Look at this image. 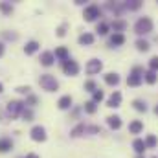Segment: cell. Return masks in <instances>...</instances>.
Segmentation results:
<instances>
[{
    "instance_id": "1",
    "label": "cell",
    "mask_w": 158,
    "mask_h": 158,
    "mask_svg": "<svg viewBox=\"0 0 158 158\" xmlns=\"http://www.w3.org/2000/svg\"><path fill=\"white\" fill-rule=\"evenodd\" d=\"M134 31H136L138 35H147V33H151V31H153V20H151L149 17L138 19V22L134 24Z\"/></svg>"
},
{
    "instance_id": "2",
    "label": "cell",
    "mask_w": 158,
    "mask_h": 158,
    "mask_svg": "<svg viewBox=\"0 0 158 158\" xmlns=\"http://www.w3.org/2000/svg\"><path fill=\"white\" fill-rule=\"evenodd\" d=\"M39 85L44 88V90H48V92H55V90L59 88V83H57V79L53 77V76H50V74H44V76H40V77H39Z\"/></svg>"
},
{
    "instance_id": "3",
    "label": "cell",
    "mask_w": 158,
    "mask_h": 158,
    "mask_svg": "<svg viewBox=\"0 0 158 158\" xmlns=\"http://www.w3.org/2000/svg\"><path fill=\"white\" fill-rule=\"evenodd\" d=\"M22 110H24V103L22 101H9L7 103V114L11 118H17L19 112H22Z\"/></svg>"
},
{
    "instance_id": "4",
    "label": "cell",
    "mask_w": 158,
    "mask_h": 158,
    "mask_svg": "<svg viewBox=\"0 0 158 158\" xmlns=\"http://www.w3.org/2000/svg\"><path fill=\"white\" fill-rule=\"evenodd\" d=\"M63 70H64V74H68V76H77L79 64L76 61H72V59H66V61H63Z\"/></svg>"
},
{
    "instance_id": "5",
    "label": "cell",
    "mask_w": 158,
    "mask_h": 158,
    "mask_svg": "<svg viewBox=\"0 0 158 158\" xmlns=\"http://www.w3.org/2000/svg\"><path fill=\"white\" fill-rule=\"evenodd\" d=\"M101 68H103V63H101L99 59H90V61L86 63V74H90V76L99 74Z\"/></svg>"
},
{
    "instance_id": "6",
    "label": "cell",
    "mask_w": 158,
    "mask_h": 158,
    "mask_svg": "<svg viewBox=\"0 0 158 158\" xmlns=\"http://www.w3.org/2000/svg\"><path fill=\"white\" fill-rule=\"evenodd\" d=\"M99 7L96 6V4H92V6H88L86 9H85V20H88V22H92V20H96L98 17H99Z\"/></svg>"
},
{
    "instance_id": "7",
    "label": "cell",
    "mask_w": 158,
    "mask_h": 158,
    "mask_svg": "<svg viewBox=\"0 0 158 158\" xmlns=\"http://www.w3.org/2000/svg\"><path fill=\"white\" fill-rule=\"evenodd\" d=\"M30 134H31V140H35V142H44V140H46V131H44V127H40V125H35Z\"/></svg>"
},
{
    "instance_id": "8",
    "label": "cell",
    "mask_w": 158,
    "mask_h": 158,
    "mask_svg": "<svg viewBox=\"0 0 158 158\" xmlns=\"http://www.w3.org/2000/svg\"><path fill=\"white\" fill-rule=\"evenodd\" d=\"M53 59H55V55H53L52 52H44V53L40 55V64H44V66H52V64H53Z\"/></svg>"
},
{
    "instance_id": "9",
    "label": "cell",
    "mask_w": 158,
    "mask_h": 158,
    "mask_svg": "<svg viewBox=\"0 0 158 158\" xmlns=\"http://www.w3.org/2000/svg\"><path fill=\"white\" fill-rule=\"evenodd\" d=\"M119 103H121V94H119V92H114V94L109 98V101H107V107H112V109H116V107H119Z\"/></svg>"
},
{
    "instance_id": "10",
    "label": "cell",
    "mask_w": 158,
    "mask_h": 158,
    "mask_svg": "<svg viewBox=\"0 0 158 158\" xmlns=\"http://www.w3.org/2000/svg\"><path fill=\"white\" fill-rule=\"evenodd\" d=\"M132 147H134V151H136L140 156H142V155H143V151L147 149V147H145V142H143V140H140V138L132 142Z\"/></svg>"
},
{
    "instance_id": "11",
    "label": "cell",
    "mask_w": 158,
    "mask_h": 158,
    "mask_svg": "<svg viewBox=\"0 0 158 158\" xmlns=\"http://www.w3.org/2000/svg\"><path fill=\"white\" fill-rule=\"evenodd\" d=\"M140 83H142V76H140V74H134V72H132V74L127 77V85H129V86H138Z\"/></svg>"
},
{
    "instance_id": "12",
    "label": "cell",
    "mask_w": 158,
    "mask_h": 158,
    "mask_svg": "<svg viewBox=\"0 0 158 158\" xmlns=\"http://www.w3.org/2000/svg\"><path fill=\"white\" fill-rule=\"evenodd\" d=\"M37 50H39V42H37V40H30V42H28V44L24 46V52H26L28 55H31V53H35Z\"/></svg>"
},
{
    "instance_id": "13",
    "label": "cell",
    "mask_w": 158,
    "mask_h": 158,
    "mask_svg": "<svg viewBox=\"0 0 158 158\" xmlns=\"http://www.w3.org/2000/svg\"><path fill=\"white\" fill-rule=\"evenodd\" d=\"M142 129H143V123H142L140 119H134V121L129 125V131H131L132 134H138V132H142Z\"/></svg>"
},
{
    "instance_id": "14",
    "label": "cell",
    "mask_w": 158,
    "mask_h": 158,
    "mask_svg": "<svg viewBox=\"0 0 158 158\" xmlns=\"http://www.w3.org/2000/svg\"><path fill=\"white\" fill-rule=\"evenodd\" d=\"M9 149H13V142L9 138H0V153H6Z\"/></svg>"
},
{
    "instance_id": "15",
    "label": "cell",
    "mask_w": 158,
    "mask_h": 158,
    "mask_svg": "<svg viewBox=\"0 0 158 158\" xmlns=\"http://www.w3.org/2000/svg\"><path fill=\"white\" fill-rule=\"evenodd\" d=\"M105 83H107V85H110V86H116V85L119 83V76L110 72V74H107V76H105Z\"/></svg>"
},
{
    "instance_id": "16",
    "label": "cell",
    "mask_w": 158,
    "mask_h": 158,
    "mask_svg": "<svg viewBox=\"0 0 158 158\" xmlns=\"http://www.w3.org/2000/svg\"><path fill=\"white\" fill-rule=\"evenodd\" d=\"M59 109H63V110H66V109H70V105H72V98L70 96H63L61 99H59Z\"/></svg>"
},
{
    "instance_id": "17",
    "label": "cell",
    "mask_w": 158,
    "mask_h": 158,
    "mask_svg": "<svg viewBox=\"0 0 158 158\" xmlns=\"http://www.w3.org/2000/svg\"><path fill=\"white\" fill-rule=\"evenodd\" d=\"M123 42H125L123 33H114V35L110 37V44H112V46H121Z\"/></svg>"
},
{
    "instance_id": "18",
    "label": "cell",
    "mask_w": 158,
    "mask_h": 158,
    "mask_svg": "<svg viewBox=\"0 0 158 158\" xmlns=\"http://www.w3.org/2000/svg\"><path fill=\"white\" fill-rule=\"evenodd\" d=\"M107 121H109V125H110L112 129H116V131L121 127V118H119V116H109Z\"/></svg>"
},
{
    "instance_id": "19",
    "label": "cell",
    "mask_w": 158,
    "mask_h": 158,
    "mask_svg": "<svg viewBox=\"0 0 158 158\" xmlns=\"http://www.w3.org/2000/svg\"><path fill=\"white\" fill-rule=\"evenodd\" d=\"M55 57H59L61 61H66V59H68V50H66L64 46L57 48V50H55Z\"/></svg>"
},
{
    "instance_id": "20",
    "label": "cell",
    "mask_w": 158,
    "mask_h": 158,
    "mask_svg": "<svg viewBox=\"0 0 158 158\" xmlns=\"http://www.w3.org/2000/svg\"><path fill=\"white\" fill-rule=\"evenodd\" d=\"M125 28H127V22H125V20H114V22H112V30H114L116 33L123 31Z\"/></svg>"
},
{
    "instance_id": "21",
    "label": "cell",
    "mask_w": 158,
    "mask_h": 158,
    "mask_svg": "<svg viewBox=\"0 0 158 158\" xmlns=\"http://www.w3.org/2000/svg\"><path fill=\"white\" fill-rule=\"evenodd\" d=\"M94 42V35L92 33H83L79 35V44H92Z\"/></svg>"
},
{
    "instance_id": "22",
    "label": "cell",
    "mask_w": 158,
    "mask_h": 158,
    "mask_svg": "<svg viewBox=\"0 0 158 158\" xmlns=\"http://www.w3.org/2000/svg\"><path fill=\"white\" fill-rule=\"evenodd\" d=\"M143 76H145V81H147L149 85H155V83H156V79H158L156 72H153V70H149V72H145Z\"/></svg>"
},
{
    "instance_id": "23",
    "label": "cell",
    "mask_w": 158,
    "mask_h": 158,
    "mask_svg": "<svg viewBox=\"0 0 158 158\" xmlns=\"http://www.w3.org/2000/svg\"><path fill=\"white\" fill-rule=\"evenodd\" d=\"M132 105H134V109H136L138 112H145V110H147V105H145L142 99H134V101H132Z\"/></svg>"
},
{
    "instance_id": "24",
    "label": "cell",
    "mask_w": 158,
    "mask_h": 158,
    "mask_svg": "<svg viewBox=\"0 0 158 158\" xmlns=\"http://www.w3.org/2000/svg\"><path fill=\"white\" fill-rule=\"evenodd\" d=\"M136 48H138L140 52H147V50H149V42L143 40V39H138L136 40Z\"/></svg>"
},
{
    "instance_id": "25",
    "label": "cell",
    "mask_w": 158,
    "mask_h": 158,
    "mask_svg": "<svg viewBox=\"0 0 158 158\" xmlns=\"http://www.w3.org/2000/svg\"><path fill=\"white\" fill-rule=\"evenodd\" d=\"M140 6H142V2H140V0H132V2L123 4V7H127V9H138Z\"/></svg>"
},
{
    "instance_id": "26",
    "label": "cell",
    "mask_w": 158,
    "mask_h": 158,
    "mask_svg": "<svg viewBox=\"0 0 158 158\" xmlns=\"http://www.w3.org/2000/svg\"><path fill=\"white\" fill-rule=\"evenodd\" d=\"M85 110H86L88 114H94V112L98 110V107H96L94 101H88V103H85Z\"/></svg>"
},
{
    "instance_id": "27",
    "label": "cell",
    "mask_w": 158,
    "mask_h": 158,
    "mask_svg": "<svg viewBox=\"0 0 158 158\" xmlns=\"http://www.w3.org/2000/svg\"><path fill=\"white\" fill-rule=\"evenodd\" d=\"M98 33H99V35H107V33H109V26H107L105 22H99V24H98Z\"/></svg>"
},
{
    "instance_id": "28",
    "label": "cell",
    "mask_w": 158,
    "mask_h": 158,
    "mask_svg": "<svg viewBox=\"0 0 158 158\" xmlns=\"http://www.w3.org/2000/svg\"><path fill=\"white\" fill-rule=\"evenodd\" d=\"M155 145H156V136H155V134L147 136V138H145V147H155Z\"/></svg>"
},
{
    "instance_id": "29",
    "label": "cell",
    "mask_w": 158,
    "mask_h": 158,
    "mask_svg": "<svg viewBox=\"0 0 158 158\" xmlns=\"http://www.w3.org/2000/svg\"><path fill=\"white\" fill-rule=\"evenodd\" d=\"M149 68H151L153 72H156V70H158V55L151 57V61H149Z\"/></svg>"
},
{
    "instance_id": "30",
    "label": "cell",
    "mask_w": 158,
    "mask_h": 158,
    "mask_svg": "<svg viewBox=\"0 0 158 158\" xmlns=\"http://www.w3.org/2000/svg\"><path fill=\"white\" fill-rule=\"evenodd\" d=\"M0 9H2V11H4L6 15H9V13L13 11V7H11L9 4H6V2H0Z\"/></svg>"
},
{
    "instance_id": "31",
    "label": "cell",
    "mask_w": 158,
    "mask_h": 158,
    "mask_svg": "<svg viewBox=\"0 0 158 158\" xmlns=\"http://www.w3.org/2000/svg\"><path fill=\"white\" fill-rule=\"evenodd\" d=\"M85 90H88V92H96V83H94V81H86V83H85Z\"/></svg>"
},
{
    "instance_id": "32",
    "label": "cell",
    "mask_w": 158,
    "mask_h": 158,
    "mask_svg": "<svg viewBox=\"0 0 158 158\" xmlns=\"http://www.w3.org/2000/svg\"><path fill=\"white\" fill-rule=\"evenodd\" d=\"M103 98H105V96H103L101 90H96V92H94V103H96V101H101Z\"/></svg>"
},
{
    "instance_id": "33",
    "label": "cell",
    "mask_w": 158,
    "mask_h": 158,
    "mask_svg": "<svg viewBox=\"0 0 158 158\" xmlns=\"http://www.w3.org/2000/svg\"><path fill=\"white\" fill-rule=\"evenodd\" d=\"M30 90H31L30 86H19L17 88V92H20V94H30Z\"/></svg>"
},
{
    "instance_id": "34",
    "label": "cell",
    "mask_w": 158,
    "mask_h": 158,
    "mask_svg": "<svg viewBox=\"0 0 158 158\" xmlns=\"http://www.w3.org/2000/svg\"><path fill=\"white\" fill-rule=\"evenodd\" d=\"M22 116H24V119H26V121H30L33 114H31V110H22Z\"/></svg>"
},
{
    "instance_id": "35",
    "label": "cell",
    "mask_w": 158,
    "mask_h": 158,
    "mask_svg": "<svg viewBox=\"0 0 158 158\" xmlns=\"http://www.w3.org/2000/svg\"><path fill=\"white\" fill-rule=\"evenodd\" d=\"M64 33H66V24H63V26H61V28L57 30V35H59V37H63Z\"/></svg>"
},
{
    "instance_id": "36",
    "label": "cell",
    "mask_w": 158,
    "mask_h": 158,
    "mask_svg": "<svg viewBox=\"0 0 158 158\" xmlns=\"http://www.w3.org/2000/svg\"><path fill=\"white\" fill-rule=\"evenodd\" d=\"M4 37H6V39L15 40V39H17V33H7V31H4Z\"/></svg>"
},
{
    "instance_id": "37",
    "label": "cell",
    "mask_w": 158,
    "mask_h": 158,
    "mask_svg": "<svg viewBox=\"0 0 158 158\" xmlns=\"http://www.w3.org/2000/svg\"><path fill=\"white\" fill-rule=\"evenodd\" d=\"M132 72H134V74H140V76H143V68H142V66H134V68H132Z\"/></svg>"
},
{
    "instance_id": "38",
    "label": "cell",
    "mask_w": 158,
    "mask_h": 158,
    "mask_svg": "<svg viewBox=\"0 0 158 158\" xmlns=\"http://www.w3.org/2000/svg\"><path fill=\"white\" fill-rule=\"evenodd\" d=\"M28 103H30V105H35V103H37V98H35V96H30V98H28Z\"/></svg>"
},
{
    "instance_id": "39",
    "label": "cell",
    "mask_w": 158,
    "mask_h": 158,
    "mask_svg": "<svg viewBox=\"0 0 158 158\" xmlns=\"http://www.w3.org/2000/svg\"><path fill=\"white\" fill-rule=\"evenodd\" d=\"M2 53H4V44L0 42V57H2Z\"/></svg>"
},
{
    "instance_id": "40",
    "label": "cell",
    "mask_w": 158,
    "mask_h": 158,
    "mask_svg": "<svg viewBox=\"0 0 158 158\" xmlns=\"http://www.w3.org/2000/svg\"><path fill=\"white\" fill-rule=\"evenodd\" d=\"M26 158H39V156H37V155H28Z\"/></svg>"
},
{
    "instance_id": "41",
    "label": "cell",
    "mask_w": 158,
    "mask_h": 158,
    "mask_svg": "<svg viewBox=\"0 0 158 158\" xmlns=\"http://www.w3.org/2000/svg\"><path fill=\"white\" fill-rule=\"evenodd\" d=\"M155 112H156V114H158V105H156V107H155Z\"/></svg>"
},
{
    "instance_id": "42",
    "label": "cell",
    "mask_w": 158,
    "mask_h": 158,
    "mask_svg": "<svg viewBox=\"0 0 158 158\" xmlns=\"http://www.w3.org/2000/svg\"><path fill=\"white\" fill-rule=\"evenodd\" d=\"M2 88H4V86H2V83H0V92H2Z\"/></svg>"
},
{
    "instance_id": "43",
    "label": "cell",
    "mask_w": 158,
    "mask_h": 158,
    "mask_svg": "<svg viewBox=\"0 0 158 158\" xmlns=\"http://www.w3.org/2000/svg\"><path fill=\"white\" fill-rule=\"evenodd\" d=\"M138 158H143V156H138Z\"/></svg>"
}]
</instances>
